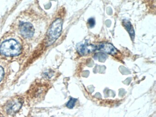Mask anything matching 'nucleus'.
I'll list each match as a JSON object with an SVG mask.
<instances>
[{
  "label": "nucleus",
  "mask_w": 156,
  "mask_h": 117,
  "mask_svg": "<svg viewBox=\"0 0 156 117\" xmlns=\"http://www.w3.org/2000/svg\"><path fill=\"white\" fill-rule=\"evenodd\" d=\"M76 101V99L71 98L70 100L67 102L66 106L69 108H73L74 107Z\"/></svg>",
  "instance_id": "obj_8"
},
{
  "label": "nucleus",
  "mask_w": 156,
  "mask_h": 117,
  "mask_svg": "<svg viewBox=\"0 0 156 117\" xmlns=\"http://www.w3.org/2000/svg\"><path fill=\"white\" fill-rule=\"evenodd\" d=\"M87 23H88L89 27H91V28L94 27L95 24V21L94 18H89L87 21Z\"/></svg>",
  "instance_id": "obj_10"
},
{
  "label": "nucleus",
  "mask_w": 156,
  "mask_h": 117,
  "mask_svg": "<svg viewBox=\"0 0 156 117\" xmlns=\"http://www.w3.org/2000/svg\"><path fill=\"white\" fill-rule=\"evenodd\" d=\"M20 34L26 39L32 38L35 33V27L29 21H21L18 26Z\"/></svg>",
  "instance_id": "obj_3"
},
{
  "label": "nucleus",
  "mask_w": 156,
  "mask_h": 117,
  "mask_svg": "<svg viewBox=\"0 0 156 117\" xmlns=\"http://www.w3.org/2000/svg\"><path fill=\"white\" fill-rule=\"evenodd\" d=\"M4 75V70L2 67L0 66V81L2 80Z\"/></svg>",
  "instance_id": "obj_11"
},
{
  "label": "nucleus",
  "mask_w": 156,
  "mask_h": 117,
  "mask_svg": "<svg viewBox=\"0 0 156 117\" xmlns=\"http://www.w3.org/2000/svg\"><path fill=\"white\" fill-rule=\"evenodd\" d=\"M23 101L21 99L13 100L9 103L8 106V112L9 114H13L19 111L23 105Z\"/></svg>",
  "instance_id": "obj_5"
},
{
  "label": "nucleus",
  "mask_w": 156,
  "mask_h": 117,
  "mask_svg": "<svg viewBox=\"0 0 156 117\" xmlns=\"http://www.w3.org/2000/svg\"><path fill=\"white\" fill-rule=\"evenodd\" d=\"M95 58H98L99 61L103 62L105 60L106 58V56L105 54H102V53H98L95 55Z\"/></svg>",
  "instance_id": "obj_9"
},
{
  "label": "nucleus",
  "mask_w": 156,
  "mask_h": 117,
  "mask_svg": "<svg viewBox=\"0 0 156 117\" xmlns=\"http://www.w3.org/2000/svg\"><path fill=\"white\" fill-rule=\"evenodd\" d=\"M76 48L80 55H86L95 51L97 49V46L94 45L85 43L77 45Z\"/></svg>",
  "instance_id": "obj_4"
},
{
  "label": "nucleus",
  "mask_w": 156,
  "mask_h": 117,
  "mask_svg": "<svg viewBox=\"0 0 156 117\" xmlns=\"http://www.w3.org/2000/svg\"><path fill=\"white\" fill-rule=\"evenodd\" d=\"M123 24L129 34L131 39L134 40L135 38V31L130 22L128 20L125 19L123 21Z\"/></svg>",
  "instance_id": "obj_7"
},
{
  "label": "nucleus",
  "mask_w": 156,
  "mask_h": 117,
  "mask_svg": "<svg viewBox=\"0 0 156 117\" xmlns=\"http://www.w3.org/2000/svg\"><path fill=\"white\" fill-rule=\"evenodd\" d=\"M97 49L110 55H115L117 53V50L113 45L109 43H102L97 46Z\"/></svg>",
  "instance_id": "obj_6"
},
{
  "label": "nucleus",
  "mask_w": 156,
  "mask_h": 117,
  "mask_svg": "<svg viewBox=\"0 0 156 117\" xmlns=\"http://www.w3.org/2000/svg\"><path fill=\"white\" fill-rule=\"evenodd\" d=\"M22 49L21 44L15 38L6 39L0 45V53L6 56H17L21 53Z\"/></svg>",
  "instance_id": "obj_1"
},
{
  "label": "nucleus",
  "mask_w": 156,
  "mask_h": 117,
  "mask_svg": "<svg viewBox=\"0 0 156 117\" xmlns=\"http://www.w3.org/2000/svg\"><path fill=\"white\" fill-rule=\"evenodd\" d=\"M62 24V20L61 18H57L52 23L48 30L45 40L48 45L53 44L61 35Z\"/></svg>",
  "instance_id": "obj_2"
}]
</instances>
